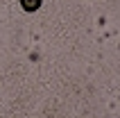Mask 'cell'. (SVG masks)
Segmentation results:
<instances>
[{"instance_id": "cell-1", "label": "cell", "mask_w": 120, "mask_h": 118, "mask_svg": "<svg viewBox=\"0 0 120 118\" xmlns=\"http://www.w3.org/2000/svg\"><path fill=\"white\" fill-rule=\"evenodd\" d=\"M20 5H23L25 12H34V9H39L41 0H20Z\"/></svg>"}]
</instances>
